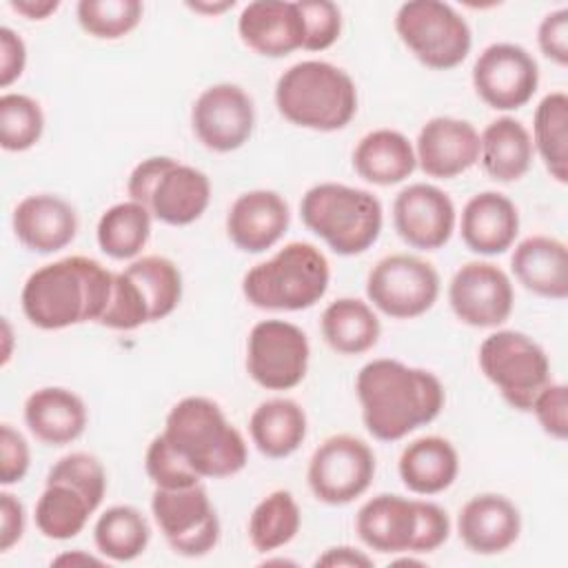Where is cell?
<instances>
[{"instance_id":"cell-1","label":"cell","mask_w":568,"mask_h":568,"mask_svg":"<svg viewBox=\"0 0 568 568\" xmlns=\"http://www.w3.org/2000/svg\"><path fill=\"white\" fill-rule=\"evenodd\" d=\"M355 395L366 430L379 442L404 439L430 424L446 402L444 384L435 373L390 357L371 359L359 368Z\"/></svg>"},{"instance_id":"cell-2","label":"cell","mask_w":568,"mask_h":568,"mask_svg":"<svg viewBox=\"0 0 568 568\" xmlns=\"http://www.w3.org/2000/svg\"><path fill=\"white\" fill-rule=\"evenodd\" d=\"M113 275L87 255H69L44 264L22 286V313L42 331L100 322L111 300Z\"/></svg>"},{"instance_id":"cell-3","label":"cell","mask_w":568,"mask_h":568,"mask_svg":"<svg viewBox=\"0 0 568 568\" xmlns=\"http://www.w3.org/2000/svg\"><path fill=\"white\" fill-rule=\"evenodd\" d=\"M162 435L202 479L233 477L248 462L242 433L213 399L202 395H189L173 404Z\"/></svg>"},{"instance_id":"cell-4","label":"cell","mask_w":568,"mask_h":568,"mask_svg":"<svg viewBox=\"0 0 568 568\" xmlns=\"http://www.w3.org/2000/svg\"><path fill=\"white\" fill-rule=\"evenodd\" d=\"M275 106L300 129L331 133L355 118L357 87L344 69L326 60H302L277 78Z\"/></svg>"},{"instance_id":"cell-5","label":"cell","mask_w":568,"mask_h":568,"mask_svg":"<svg viewBox=\"0 0 568 568\" xmlns=\"http://www.w3.org/2000/svg\"><path fill=\"white\" fill-rule=\"evenodd\" d=\"M300 217L311 233L344 257L368 251L384 224L382 202L371 191L339 182L311 186L302 195Z\"/></svg>"},{"instance_id":"cell-6","label":"cell","mask_w":568,"mask_h":568,"mask_svg":"<svg viewBox=\"0 0 568 568\" xmlns=\"http://www.w3.org/2000/svg\"><path fill=\"white\" fill-rule=\"evenodd\" d=\"M331 266L311 242H288L266 262L255 264L242 280L246 302L262 311H304L328 291Z\"/></svg>"},{"instance_id":"cell-7","label":"cell","mask_w":568,"mask_h":568,"mask_svg":"<svg viewBox=\"0 0 568 568\" xmlns=\"http://www.w3.org/2000/svg\"><path fill=\"white\" fill-rule=\"evenodd\" d=\"M129 200L149 209L153 220L186 226L200 220L211 202V180L204 171L169 155H153L133 166L126 180Z\"/></svg>"},{"instance_id":"cell-8","label":"cell","mask_w":568,"mask_h":568,"mask_svg":"<svg viewBox=\"0 0 568 568\" xmlns=\"http://www.w3.org/2000/svg\"><path fill=\"white\" fill-rule=\"evenodd\" d=\"M395 31L404 47L435 71L459 67L473 47L466 18L439 0L404 2L395 13Z\"/></svg>"},{"instance_id":"cell-9","label":"cell","mask_w":568,"mask_h":568,"mask_svg":"<svg viewBox=\"0 0 568 568\" xmlns=\"http://www.w3.org/2000/svg\"><path fill=\"white\" fill-rule=\"evenodd\" d=\"M484 377L501 393L515 410H530L537 393L550 382V359L546 351L521 331H495L477 353Z\"/></svg>"},{"instance_id":"cell-10","label":"cell","mask_w":568,"mask_h":568,"mask_svg":"<svg viewBox=\"0 0 568 568\" xmlns=\"http://www.w3.org/2000/svg\"><path fill=\"white\" fill-rule=\"evenodd\" d=\"M375 477L371 446L348 433L326 437L311 455L306 481L317 501L344 506L362 497Z\"/></svg>"},{"instance_id":"cell-11","label":"cell","mask_w":568,"mask_h":568,"mask_svg":"<svg viewBox=\"0 0 568 568\" xmlns=\"http://www.w3.org/2000/svg\"><path fill=\"white\" fill-rule=\"evenodd\" d=\"M437 268L408 253L382 257L366 277L368 302L393 320H413L433 308L439 297Z\"/></svg>"},{"instance_id":"cell-12","label":"cell","mask_w":568,"mask_h":568,"mask_svg":"<svg viewBox=\"0 0 568 568\" xmlns=\"http://www.w3.org/2000/svg\"><path fill=\"white\" fill-rule=\"evenodd\" d=\"M311 346L306 333L286 320L257 322L246 339L248 377L266 390H291L306 377Z\"/></svg>"},{"instance_id":"cell-13","label":"cell","mask_w":568,"mask_h":568,"mask_svg":"<svg viewBox=\"0 0 568 568\" xmlns=\"http://www.w3.org/2000/svg\"><path fill=\"white\" fill-rule=\"evenodd\" d=\"M151 513L171 550L182 557H204L220 541V517L202 484L155 488Z\"/></svg>"},{"instance_id":"cell-14","label":"cell","mask_w":568,"mask_h":568,"mask_svg":"<svg viewBox=\"0 0 568 568\" xmlns=\"http://www.w3.org/2000/svg\"><path fill=\"white\" fill-rule=\"evenodd\" d=\"M470 78L484 104L495 111H517L537 93L539 67L521 44L493 42L475 60Z\"/></svg>"},{"instance_id":"cell-15","label":"cell","mask_w":568,"mask_h":568,"mask_svg":"<svg viewBox=\"0 0 568 568\" xmlns=\"http://www.w3.org/2000/svg\"><path fill=\"white\" fill-rule=\"evenodd\" d=\"M448 304L462 324L497 328L513 313V282L493 262H468L455 271L448 284Z\"/></svg>"},{"instance_id":"cell-16","label":"cell","mask_w":568,"mask_h":568,"mask_svg":"<svg viewBox=\"0 0 568 568\" xmlns=\"http://www.w3.org/2000/svg\"><path fill=\"white\" fill-rule=\"evenodd\" d=\"M191 126L204 149L213 153L237 151L255 129L253 100L237 84H211L193 102Z\"/></svg>"},{"instance_id":"cell-17","label":"cell","mask_w":568,"mask_h":568,"mask_svg":"<svg viewBox=\"0 0 568 568\" xmlns=\"http://www.w3.org/2000/svg\"><path fill=\"white\" fill-rule=\"evenodd\" d=\"M457 211L446 191L435 184L415 182L404 186L393 202V226L413 248L437 251L448 244Z\"/></svg>"},{"instance_id":"cell-18","label":"cell","mask_w":568,"mask_h":568,"mask_svg":"<svg viewBox=\"0 0 568 568\" xmlns=\"http://www.w3.org/2000/svg\"><path fill=\"white\" fill-rule=\"evenodd\" d=\"M417 166L435 180H453L479 160V133L468 120L430 118L417 133Z\"/></svg>"},{"instance_id":"cell-19","label":"cell","mask_w":568,"mask_h":568,"mask_svg":"<svg viewBox=\"0 0 568 568\" xmlns=\"http://www.w3.org/2000/svg\"><path fill=\"white\" fill-rule=\"evenodd\" d=\"M291 211L271 189H253L235 197L226 213V235L244 253H264L286 233Z\"/></svg>"},{"instance_id":"cell-20","label":"cell","mask_w":568,"mask_h":568,"mask_svg":"<svg viewBox=\"0 0 568 568\" xmlns=\"http://www.w3.org/2000/svg\"><path fill=\"white\" fill-rule=\"evenodd\" d=\"M242 42L264 58H284L304 49V18L297 2L255 0L248 2L237 18Z\"/></svg>"},{"instance_id":"cell-21","label":"cell","mask_w":568,"mask_h":568,"mask_svg":"<svg viewBox=\"0 0 568 568\" xmlns=\"http://www.w3.org/2000/svg\"><path fill=\"white\" fill-rule=\"evenodd\" d=\"M11 226L24 248L49 255L73 242L78 233V213L60 195L33 193L16 204Z\"/></svg>"},{"instance_id":"cell-22","label":"cell","mask_w":568,"mask_h":568,"mask_svg":"<svg viewBox=\"0 0 568 568\" xmlns=\"http://www.w3.org/2000/svg\"><path fill=\"white\" fill-rule=\"evenodd\" d=\"M457 532L470 552L499 555L519 539L521 515L506 495L481 493L459 508Z\"/></svg>"},{"instance_id":"cell-23","label":"cell","mask_w":568,"mask_h":568,"mask_svg":"<svg viewBox=\"0 0 568 568\" xmlns=\"http://www.w3.org/2000/svg\"><path fill=\"white\" fill-rule=\"evenodd\" d=\"M417 528V499L379 493L364 501L355 515L357 537L382 555L410 552Z\"/></svg>"},{"instance_id":"cell-24","label":"cell","mask_w":568,"mask_h":568,"mask_svg":"<svg viewBox=\"0 0 568 568\" xmlns=\"http://www.w3.org/2000/svg\"><path fill=\"white\" fill-rule=\"evenodd\" d=\"M459 233L477 255L506 253L519 233V211L510 197L497 191L475 193L462 209Z\"/></svg>"},{"instance_id":"cell-25","label":"cell","mask_w":568,"mask_h":568,"mask_svg":"<svg viewBox=\"0 0 568 568\" xmlns=\"http://www.w3.org/2000/svg\"><path fill=\"white\" fill-rule=\"evenodd\" d=\"M22 415L29 433L47 446H67L75 442L89 422L82 397L62 386L33 390L24 402Z\"/></svg>"},{"instance_id":"cell-26","label":"cell","mask_w":568,"mask_h":568,"mask_svg":"<svg viewBox=\"0 0 568 568\" xmlns=\"http://www.w3.org/2000/svg\"><path fill=\"white\" fill-rule=\"evenodd\" d=\"M510 268L517 282L546 300L568 297V248L550 235H530L521 240L513 255Z\"/></svg>"},{"instance_id":"cell-27","label":"cell","mask_w":568,"mask_h":568,"mask_svg":"<svg viewBox=\"0 0 568 568\" xmlns=\"http://www.w3.org/2000/svg\"><path fill=\"white\" fill-rule=\"evenodd\" d=\"M397 473L402 484L415 495H439L450 488L459 473L457 448L439 435H426L404 446Z\"/></svg>"},{"instance_id":"cell-28","label":"cell","mask_w":568,"mask_h":568,"mask_svg":"<svg viewBox=\"0 0 568 568\" xmlns=\"http://www.w3.org/2000/svg\"><path fill=\"white\" fill-rule=\"evenodd\" d=\"M353 169L368 184H399L417 169L415 146L395 129H375L353 149Z\"/></svg>"},{"instance_id":"cell-29","label":"cell","mask_w":568,"mask_h":568,"mask_svg":"<svg viewBox=\"0 0 568 568\" xmlns=\"http://www.w3.org/2000/svg\"><path fill=\"white\" fill-rule=\"evenodd\" d=\"M532 153L530 131L510 115L488 122L479 135V162L495 182L510 184L524 178L530 169Z\"/></svg>"},{"instance_id":"cell-30","label":"cell","mask_w":568,"mask_h":568,"mask_svg":"<svg viewBox=\"0 0 568 568\" xmlns=\"http://www.w3.org/2000/svg\"><path fill=\"white\" fill-rule=\"evenodd\" d=\"M308 419L304 408L288 397H271L255 406L248 417V435L255 448L271 457L293 455L306 439Z\"/></svg>"},{"instance_id":"cell-31","label":"cell","mask_w":568,"mask_h":568,"mask_svg":"<svg viewBox=\"0 0 568 568\" xmlns=\"http://www.w3.org/2000/svg\"><path fill=\"white\" fill-rule=\"evenodd\" d=\"M320 328L324 342L339 355H362L371 351L382 335V324L373 306L359 297L331 302L322 313Z\"/></svg>"},{"instance_id":"cell-32","label":"cell","mask_w":568,"mask_h":568,"mask_svg":"<svg viewBox=\"0 0 568 568\" xmlns=\"http://www.w3.org/2000/svg\"><path fill=\"white\" fill-rule=\"evenodd\" d=\"M124 275L135 286L146 308L149 324L169 317L178 308L182 300V273L173 260L164 255H142L124 268Z\"/></svg>"},{"instance_id":"cell-33","label":"cell","mask_w":568,"mask_h":568,"mask_svg":"<svg viewBox=\"0 0 568 568\" xmlns=\"http://www.w3.org/2000/svg\"><path fill=\"white\" fill-rule=\"evenodd\" d=\"M93 513V504L78 488L62 481H47L36 501L33 517L42 537L67 541L84 530Z\"/></svg>"},{"instance_id":"cell-34","label":"cell","mask_w":568,"mask_h":568,"mask_svg":"<svg viewBox=\"0 0 568 568\" xmlns=\"http://www.w3.org/2000/svg\"><path fill=\"white\" fill-rule=\"evenodd\" d=\"M532 149L559 184L568 182V95L546 93L532 115Z\"/></svg>"},{"instance_id":"cell-35","label":"cell","mask_w":568,"mask_h":568,"mask_svg":"<svg viewBox=\"0 0 568 568\" xmlns=\"http://www.w3.org/2000/svg\"><path fill=\"white\" fill-rule=\"evenodd\" d=\"M153 215L140 202L126 200L109 206L95 226V240L111 260H133L151 237Z\"/></svg>"},{"instance_id":"cell-36","label":"cell","mask_w":568,"mask_h":568,"mask_svg":"<svg viewBox=\"0 0 568 568\" xmlns=\"http://www.w3.org/2000/svg\"><path fill=\"white\" fill-rule=\"evenodd\" d=\"M93 541L102 557L111 561H133L146 550L151 528L135 506L120 504L106 508L98 517L93 526Z\"/></svg>"},{"instance_id":"cell-37","label":"cell","mask_w":568,"mask_h":568,"mask_svg":"<svg viewBox=\"0 0 568 568\" xmlns=\"http://www.w3.org/2000/svg\"><path fill=\"white\" fill-rule=\"evenodd\" d=\"M302 513L288 490H273L260 499L248 517V541L260 552H273L300 532Z\"/></svg>"},{"instance_id":"cell-38","label":"cell","mask_w":568,"mask_h":568,"mask_svg":"<svg viewBox=\"0 0 568 568\" xmlns=\"http://www.w3.org/2000/svg\"><path fill=\"white\" fill-rule=\"evenodd\" d=\"M142 13L140 0H80L75 7L80 29L98 40H118L131 33Z\"/></svg>"},{"instance_id":"cell-39","label":"cell","mask_w":568,"mask_h":568,"mask_svg":"<svg viewBox=\"0 0 568 568\" xmlns=\"http://www.w3.org/2000/svg\"><path fill=\"white\" fill-rule=\"evenodd\" d=\"M44 131L42 106L24 93L0 95V146L11 153L29 151Z\"/></svg>"},{"instance_id":"cell-40","label":"cell","mask_w":568,"mask_h":568,"mask_svg":"<svg viewBox=\"0 0 568 568\" xmlns=\"http://www.w3.org/2000/svg\"><path fill=\"white\" fill-rule=\"evenodd\" d=\"M47 481H62L78 488L98 510L106 495V470L102 462L84 450L60 457L47 473Z\"/></svg>"},{"instance_id":"cell-41","label":"cell","mask_w":568,"mask_h":568,"mask_svg":"<svg viewBox=\"0 0 568 568\" xmlns=\"http://www.w3.org/2000/svg\"><path fill=\"white\" fill-rule=\"evenodd\" d=\"M144 470L155 488H189L200 484V475L173 450L166 437L160 433L151 439L144 455Z\"/></svg>"},{"instance_id":"cell-42","label":"cell","mask_w":568,"mask_h":568,"mask_svg":"<svg viewBox=\"0 0 568 568\" xmlns=\"http://www.w3.org/2000/svg\"><path fill=\"white\" fill-rule=\"evenodd\" d=\"M304 18V49L324 51L333 47L342 33V11L331 0H297Z\"/></svg>"},{"instance_id":"cell-43","label":"cell","mask_w":568,"mask_h":568,"mask_svg":"<svg viewBox=\"0 0 568 568\" xmlns=\"http://www.w3.org/2000/svg\"><path fill=\"white\" fill-rule=\"evenodd\" d=\"M541 430L557 442L568 437V388L559 382H548L530 406Z\"/></svg>"},{"instance_id":"cell-44","label":"cell","mask_w":568,"mask_h":568,"mask_svg":"<svg viewBox=\"0 0 568 568\" xmlns=\"http://www.w3.org/2000/svg\"><path fill=\"white\" fill-rule=\"evenodd\" d=\"M450 519L448 513L435 501L417 499V528L410 552H433L448 541Z\"/></svg>"},{"instance_id":"cell-45","label":"cell","mask_w":568,"mask_h":568,"mask_svg":"<svg viewBox=\"0 0 568 568\" xmlns=\"http://www.w3.org/2000/svg\"><path fill=\"white\" fill-rule=\"evenodd\" d=\"M31 466V450L20 430L11 424L0 426V484L11 486L27 477Z\"/></svg>"},{"instance_id":"cell-46","label":"cell","mask_w":568,"mask_h":568,"mask_svg":"<svg viewBox=\"0 0 568 568\" xmlns=\"http://www.w3.org/2000/svg\"><path fill=\"white\" fill-rule=\"evenodd\" d=\"M539 51L557 67H568V9L546 13L537 27Z\"/></svg>"},{"instance_id":"cell-47","label":"cell","mask_w":568,"mask_h":568,"mask_svg":"<svg viewBox=\"0 0 568 568\" xmlns=\"http://www.w3.org/2000/svg\"><path fill=\"white\" fill-rule=\"evenodd\" d=\"M27 67L24 40L9 27H0V87H11Z\"/></svg>"},{"instance_id":"cell-48","label":"cell","mask_w":568,"mask_h":568,"mask_svg":"<svg viewBox=\"0 0 568 568\" xmlns=\"http://www.w3.org/2000/svg\"><path fill=\"white\" fill-rule=\"evenodd\" d=\"M24 535V506L13 495L0 493V552L11 550Z\"/></svg>"},{"instance_id":"cell-49","label":"cell","mask_w":568,"mask_h":568,"mask_svg":"<svg viewBox=\"0 0 568 568\" xmlns=\"http://www.w3.org/2000/svg\"><path fill=\"white\" fill-rule=\"evenodd\" d=\"M315 566H328V568H371L373 557H368L364 550L353 546H333L326 548L317 559Z\"/></svg>"},{"instance_id":"cell-50","label":"cell","mask_w":568,"mask_h":568,"mask_svg":"<svg viewBox=\"0 0 568 568\" xmlns=\"http://www.w3.org/2000/svg\"><path fill=\"white\" fill-rule=\"evenodd\" d=\"M9 7L27 20H47L58 11V0H11Z\"/></svg>"},{"instance_id":"cell-51","label":"cell","mask_w":568,"mask_h":568,"mask_svg":"<svg viewBox=\"0 0 568 568\" xmlns=\"http://www.w3.org/2000/svg\"><path fill=\"white\" fill-rule=\"evenodd\" d=\"M51 564H55V566H102L104 561L93 555H87L82 550H71V552L58 555Z\"/></svg>"},{"instance_id":"cell-52","label":"cell","mask_w":568,"mask_h":568,"mask_svg":"<svg viewBox=\"0 0 568 568\" xmlns=\"http://www.w3.org/2000/svg\"><path fill=\"white\" fill-rule=\"evenodd\" d=\"M186 7L193 9V11H197V13L217 16V13L226 11V9H233L235 2H233V0H229V2H186Z\"/></svg>"},{"instance_id":"cell-53","label":"cell","mask_w":568,"mask_h":568,"mask_svg":"<svg viewBox=\"0 0 568 568\" xmlns=\"http://www.w3.org/2000/svg\"><path fill=\"white\" fill-rule=\"evenodd\" d=\"M2 337H4V351H2V366H4L11 357V326H9L7 317L2 320Z\"/></svg>"}]
</instances>
